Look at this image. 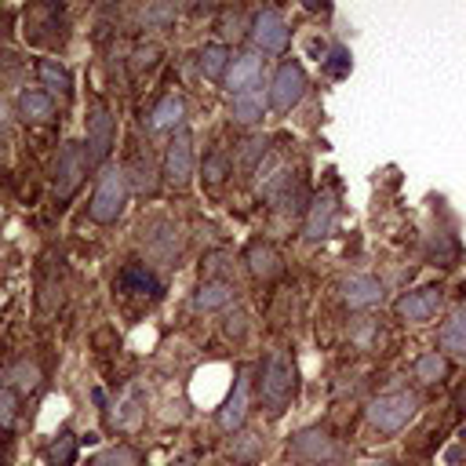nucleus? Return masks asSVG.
Here are the masks:
<instances>
[{
  "label": "nucleus",
  "instance_id": "obj_1",
  "mask_svg": "<svg viewBox=\"0 0 466 466\" xmlns=\"http://www.w3.org/2000/svg\"><path fill=\"white\" fill-rule=\"evenodd\" d=\"M299 379H295V364L284 350L266 353V360L258 364V400L269 415H280L291 400H295Z\"/></svg>",
  "mask_w": 466,
  "mask_h": 466
},
{
  "label": "nucleus",
  "instance_id": "obj_2",
  "mask_svg": "<svg viewBox=\"0 0 466 466\" xmlns=\"http://www.w3.org/2000/svg\"><path fill=\"white\" fill-rule=\"evenodd\" d=\"M124 204H127V175L120 167H102L95 193H91V204H87V215L98 226H109L124 215Z\"/></svg>",
  "mask_w": 466,
  "mask_h": 466
},
{
  "label": "nucleus",
  "instance_id": "obj_3",
  "mask_svg": "<svg viewBox=\"0 0 466 466\" xmlns=\"http://www.w3.org/2000/svg\"><path fill=\"white\" fill-rule=\"evenodd\" d=\"M419 408V397L408 393V390H393V393H379L371 404H368V422L379 430V433H397L408 426V419L415 415Z\"/></svg>",
  "mask_w": 466,
  "mask_h": 466
},
{
  "label": "nucleus",
  "instance_id": "obj_4",
  "mask_svg": "<svg viewBox=\"0 0 466 466\" xmlns=\"http://www.w3.org/2000/svg\"><path fill=\"white\" fill-rule=\"evenodd\" d=\"M306 87H309V76H306L302 62L288 58V62H280V66H277V73H273V80H269L266 98H269V106H273V109L288 113L291 106H299V102H302Z\"/></svg>",
  "mask_w": 466,
  "mask_h": 466
},
{
  "label": "nucleus",
  "instance_id": "obj_5",
  "mask_svg": "<svg viewBox=\"0 0 466 466\" xmlns=\"http://www.w3.org/2000/svg\"><path fill=\"white\" fill-rule=\"evenodd\" d=\"M87 153H84V146L80 142H66V149L58 153V164H55V197L58 200H69L76 189H80V182H84V175H87Z\"/></svg>",
  "mask_w": 466,
  "mask_h": 466
},
{
  "label": "nucleus",
  "instance_id": "obj_6",
  "mask_svg": "<svg viewBox=\"0 0 466 466\" xmlns=\"http://www.w3.org/2000/svg\"><path fill=\"white\" fill-rule=\"evenodd\" d=\"M87 142H84V153H87V160L91 164H102L106 157H109V149H113V138H116V124H113V116H109V109L102 106V102H95L91 109H87Z\"/></svg>",
  "mask_w": 466,
  "mask_h": 466
},
{
  "label": "nucleus",
  "instance_id": "obj_7",
  "mask_svg": "<svg viewBox=\"0 0 466 466\" xmlns=\"http://www.w3.org/2000/svg\"><path fill=\"white\" fill-rule=\"evenodd\" d=\"M251 40H255L258 51L280 55L288 47V40H291V29H288V22H284V15L277 7H262L255 15V22H251Z\"/></svg>",
  "mask_w": 466,
  "mask_h": 466
},
{
  "label": "nucleus",
  "instance_id": "obj_8",
  "mask_svg": "<svg viewBox=\"0 0 466 466\" xmlns=\"http://www.w3.org/2000/svg\"><path fill=\"white\" fill-rule=\"evenodd\" d=\"M193 167H197V157H193V138L186 127H178L167 142V153H164V175L167 182L175 186H186L193 178Z\"/></svg>",
  "mask_w": 466,
  "mask_h": 466
},
{
  "label": "nucleus",
  "instance_id": "obj_9",
  "mask_svg": "<svg viewBox=\"0 0 466 466\" xmlns=\"http://www.w3.org/2000/svg\"><path fill=\"white\" fill-rule=\"evenodd\" d=\"M291 455L299 459V462H309V466H320V462H328L331 455H335V437L328 433V430H320V426H306V430H299L295 437H291Z\"/></svg>",
  "mask_w": 466,
  "mask_h": 466
},
{
  "label": "nucleus",
  "instance_id": "obj_10",
  "mask_svg": "<svg viewBox=\"0 0 466 466\" xmlns=\"http://www.w3.org/2000/svg\"><path fill=\"white\" fill-rule=\"evenodd\" d=\"M441 288H419V291H408L397 299V317L408 320V324H426L437 317L441 309Z\"/></svg>",
  "mask_w": 466,
  "mask_h": 466
},
{
  "label": "nucleus",
  "instance_id": "obj_11",
  "mask_svg": "<svg viewBox=\"0 0 466 466\" xmlns=\"http://www.w3.org/2000/svg\"><path fill=\"white\" fill-rule=\"evenodd\" d=\"M222 84L229 87V95L258 91V84H262V58H258V55H237V58L229 62Z\"/></svg>",
  "mask_w": 466,
  "mask_h": 466
},
{
  "label": "nucleus",
  "instance_id": "obj_12",
  "mask_svg": "<svg viewBox=\"0 0 466 466\" xmlns=\"http://www.w3.org/2000/svg\"><path fill=\"white\" fill-rule=\"evenodd\" d=\"M335 215H339V197L331 189H320L313 197V208L306 215V237L309 240H324L335 229Z\"/></svg>",
  "mask_w": 466,
  "mask_h": 466
},
{
  "label": "nucleus",
  "instance_id": "obj_13",
  "mask_svg": "<svg viewBox=\"0 0 466 466\" xmlns=\"http://www.w3.org/2000/svg\"><path fill=\"white\" fill-rule=\"evenodd\" d=\"M339 295H342V302L350 309H368V306H375L382 299V284L371 273H353V277H346L339 284Z\"/></svg>",
  "mask_w": 466,
  "mask_h": 466
},
{
  "label": "nucleus",
  "instance_id": "obj_14",
  "mask_svg": "<svg viewBox=\"0 0 466 466\" xmlns=\"http://www.w3.org/2000/svg\"><path fill=\"white\" fill-rule=\"evenodd\" d=\"M248 390H251V375L248 371H237V382H233V393H229V400L222 404V411H218V426L222 430H240L244 426V415H248Z\"/></svg>",
  "mask_w": 466,
  "mask_h": 466
},
{
  "label": "nucleus",
  "instance_id": "obj_15",
  "mask_svg": "<svg viewBox=\"0 0 466 466\" xmlns=\"http://www.w3.org/2000/svg\"><path fill=\"white\" fill-rule=\"evenodd\" d=\"M18 116L29 124H47L55 116V98L44 87H25L18 95Z\"/></svg>",
  "mask_w": 466,
  "mask_h": 466
},
{
  "label": "nucleus",
  "instance_id": "obj_16",
  "mask_svg": "<svg viewBox=\"0 0 466 466\" xmlns=\"http://www.w3.org/2000/svg\"><path fill=\"white\" fill-rule=\"evenodd\" d=\"M182 120H186V102H182V95H164L157 106H153V113H149V131H178L182 127Z\"/></svg>",
  "mask_w": 466,
  "mask_h": 466
},
{
  "label": "nucleus",
  "instance_id": "obj_17",
  "mask_svg": "<svg viewBox=\"0 0 466 466\" xmlns=\"http://www.w3.org/2000/svg\"><path fill=\"white\" fill-rule=\"evenodd\" d=\"M244 262H248V269H251L258 280H269V277L280 273V255H277V248L266 244V240H251V244L244 248Z\"/></svg>",
  "mask_w": 466,
  "mask_h": 466
},
{
  "label": "nucleus",
  "instance_id": "obj_18",
  "mask_svg": "<svg viewBox=\"0 0 466 466\" xmlns=\"http://www.w3.org/2000/svg\"><path fill=\"white\" fill-rule=\"evenodd\" d=\"M36 76H40V84L47 87V95L55 98H69L73 95V76H69V69L58 62V58H40L36 62Z\"/></svg>",
  "mask_w": 466,
  "mask_h": 466
},
{
  "label": "nucleus",
  "instance_id": "obj_19",
  "mask_svg": "<svg viewBox=\"0 0 466 466\" xmlns=\"http://www.w3.org/2000/svg\"><path fill=\"white\" fill-rule=\"evenodd\" d=\"M269 98L262 91H244V95H229V116L237 124H258L266 113Z\"/></svg>",
  "mask_w": 466,
  "mask_h": 466
},
{
  "label": "nucleus",
  "instance_id": "obj_20",
  "mask_svg": "<svg viewBox=\"0 0 466 466\" xmlns=\"http://www.w3.org/2000/svg\"><path fill=\"white\" fill-rule=\"evenodd\" d=\"M116 284L124 291H135V295H160V280L142 266V262H127L120 273H116Z\"/></svg>",
  "mask_w": 466,
  "mask_h": 466
},
{
  "label": "nucleus",
  "instance_id": "obj_21",
  "mask_svg": "<svg viewBox=\"0 0 466 466\" xmlns=\"http://www.w3.org/2000/svg\"><path fill=\"white\" fill-rule=\"evenodd\" d=\"M441 350L455 353L466 360V306H459L444 324H441Z\"/></svg>",
  "mask_w": 466,
  "mask_h": 466
},
{
  "label": "nucleus",
  "instance_id": "obj_22",
  "mask_svg": "<svg viewBox=\"0 0 466 466\" xmlns=\"http://www.w3.org/2000/svg\"><path fill=\"white\" fill-rule=\"evenodd\" d=\"M229 62H233V51H229L226 44H208V47L200 51V73H204L208 80H226Z\"/></svg>",
  "mask_w": 466,
  "mask_h": 466
},
{
  "label": "nucleus",
  "instance_id": "obj_23",
  "mask_svg": "<svg viewBox=\"0 0 466 466\" xmlns=\"http://www.w3.org/2000/svg\"><path fill=\"white\" fill-rule=\"evenodd\" d=\"M229 299H233V284H229V280H204V284L197 288V295H193L197 309H218V306H226Z\"/></svg>",
  "mask_w": 466,
  "mask_h": 466
},
{
  "label": "nucleus",
  "instance_id": "obj_24",
  "mask_svg": "<svg viewBox=\"0 0 466 466\" xmlns=\"http://www.w3.org/2000/svg\"><path fill=\"white\" fill-rule=\"evenodd\" d=\"M415 375H419L426 386L441 382V379L448 375V360H444V353H441V350H430V353H422V357L415 360Z\"/></svg>",
  "mask_w": 466,
  "mask_h": 466
},
{
  "label": "nucleus",
  "instance_id": "obj_25",
  "mask_svg": "<svg viewBox=\"0 0 466 466\" xmlns=\"http://www.w3.org/2000/svg\"><path fill=\"white\" fill-rule=\"evenodd\" d=\"M87 466H142V455L131 444H113V448L98 451Z\"/></svg>",
  "mask_w": 466,
  "mask_h": 466
},
{
  "label": "nucleus",
  "instance_id": "obj_26",
  "mask_svg": "<svg viewBox=\"0 0 466 466\" xmlns=\"http://www.w3.org/2000/svg\"><path fill=\"white\" fill-rule=\"evenodd\" d=\"M73 455H76V437H73L69 430H62V433L51 441L47 459H51V466H69V462H73Z\"/></svg>",
  "mask_w": 466,
  "mask_h": 466
},
{
  "label": "nucleus",
  "instance_id": "obj_27",
  "mask_svg": "<svg viewBox=\"0 0 466 466\" xmlns=\"http://www.w3.org/2000/svg\"><path fill=\"white\" fill-rule=\"evenodd\" d=\"M430 255L437 258V266H451V262L459 258V244H455V237H451V233H437V240L430 244Z\"/></svg>",
  "mask_w": 466,
  "mask_h": 466
},
{
  "label": "nucleus",
  "instance_id": "obj_28",
  "mask_svg": "<svg viewBox=\"0 0 466 466\" xmlns=\"http://www.w3.org/2000/svg\"><path fill=\"white\" fill-rule=\"evenodd\" d=\"M229 175V157L226 153H208L204 157V178L208 182H222Z\"/></svg>",
  "mask_w": 466,
  "mask_h": 466
},
{
  "label": "nucleus",
  "instance_id": "obj_29",
  "mask_svg": "<svg viewBox=\"0 0 466 466\" xmlns=\"http://www.w3.org/2000/svg\"><path fill=\"white\" fill-rule=\"evenodd\" d=\"M18 419V393L11 386H0V426H11Z\"/></svg>",
  "mask_w": 466,
  "mask_h": 466
},
{
  "label": "nucleus",
  "instance_id": "obj_30",
  "mask_svg": "<svg viewBox=\"0 0 466 466\" xmlns=\"http://www.w3.org/2000/svg\"><path fill=\"white\" fill-rule=\"evenodd\" d=\"M320 62H324V73H328V76H342V73L350 69V58H346L342 47H335V51H331L328 58H320Z\"/></svg>",
  "mask_w": 466,
  "mask_h": 466
},
{
  "label": "nucleus",
  "instance_id": "obj_31",
  "mask_svg": "<svg viewBox=\"0 0 466 466\" xmlns=\"http://www.w3.org/2000/svg\"><path fill=\"white\" fill-rule=\"evenodd\" d=\"M233 455H237V459H244V462H248V459H255V455H258V437H255V433H240V437H237Z\"/></svg>",
  "mask_w": 466,
  "mask_h": 466
},
{
  "label": "nucleus",
  "instance_id": "obj_32",
  "mask_svg": "<svg viewBox=\"0 0 466 466\" xmlns=\"http://www.w3.org/2000/svg\"><path fill=\"white\" fill-rule=\"evenodd\" d=\"M15 375H18V386H22V390H33V386H36V368H33V364H18Z\"/></svg>",
  "mask_w": 466,
  "mask_h": 466
},
{
  "label": "nucleus",
  "instance_id": "obj_33",
  "mask_svg": "<svg viewBox=\"0 0 466 466\" xmlns=\"http://www.w3.org/2000/svg\"><path fill=\"white\" fill-rule=\"evenodd\" d=\"M153 62H157V47H138V51H135V69H142V66L149 69Z\"/></svg>",
  "mask_w": 466,
  "mask_h": 466
},
{
  "label": "nucleus",
  "instance_id": "obj_34",
  "mask_svg": "<svg viewBox=\"0 0 466 466\" xmlns=\"http://www.w3.org/2000/svg\"><path fill=\"white\" fill-rule=\"evenodd\" d=\"M248 149H244V160H255V157H266V142L262 138H251V142H244Z\"/></svg>",
  "mask_w": 466,
  "mask_h": 466
},
{
  "label": "nucleus",
  "instance_id": "obj_35",
  "mask_svg": "<svg viewBox=\"0 0 466 466\" xmlns=\"http://www.w3.org/2000/svg\"><path fill=\"white\" fill-rule=\"evenodd\" d=\"M171 15H175L171 7H146L142 11V18H171Z\"/></svg>",
  "mask_w": 466,
  "mask_h": 466
},
{
  "label": "nucleus",
  "instance_id": "obj_36",
  "mask_svg": "<svg viewBox=\"0 0 466 466\" xmlns=\"http://www.w3.org/2000/svg\"><path fill=\"white\" fill-rule=\"evenodd\" d=\"M455 404H459V408H462V411H466V386H462V390H459V393H455Z\"/></svg>",
  "mask_w": 466,
  "mask_h": 466
},
{
  "label": "nucleus",
  "instance_id": "obj_37",
  "mask_svg": "<svg viewBox=\"0 0 466 466\" xmlns=\"http://www.w3.org/2000/svg\"><path fill=\"white\" fill-rule=\"evenodd\" d=\"M0 25H4V11H0Z\"/></svg>",
  "mask_w": 466,
  "mask_h": 466
},
{
  "label": "nucleus",
  "instance_id": "obj_38",
  "mask_svg": "<svg viewBox=\"0 0 466 466\" xmlns=\"http://www.w3.org/2000/svg\"><path fill=\"white\" fill-rule=\"evenodd\" d=\"M0 379H4V368H0Z\"/></svg>",
  "mask_w": 466,
  "mask_h": 466
},
{
  "label": "nucleus",
  "instance_id": "obj_39",
  "mask_svg": "<svg viewBox=\"0 0 466 466\" xmlns=\"http://www.w3.org/2000/svg\"><path fill=\"white\" fill-rule=\"evenodd\" d=\"M0 462H4V451H0Z\"/></svg>",
  "mask_w": 466,
  "mask_h": 466
},
{
  "label": "nucleus",
  "instance_id": "obj_40",
  "mask_svg": "<svg viewBox=\"0 0 466 466\" xmlns=\"http://www.w3.org/2000/svg\"><path fill=\"white\" fill-rule=\"evenodd\" d=\"M379 466H390V462H379Z\"/></svg>",
  "mask_w": 466,
  "mask_h": 466
}]
</instances>
